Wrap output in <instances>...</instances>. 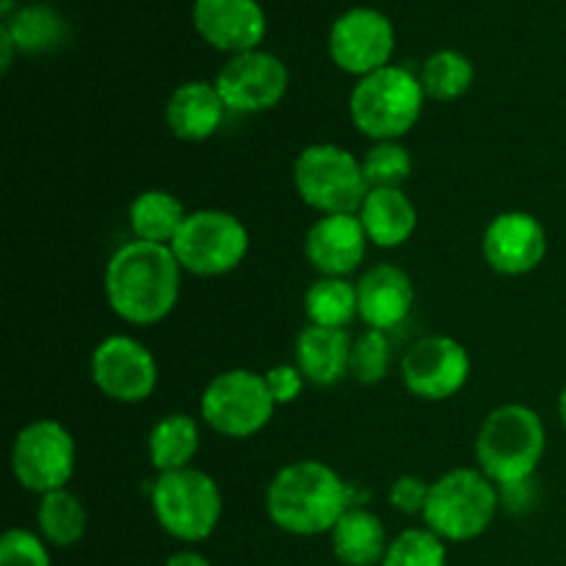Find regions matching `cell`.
<instances>
[{
	"instance_id": "cell-1",
	"label": "cell",
	"mask_w": 566,
	"mask_h": 566,
	"mask_svg": "<svg viewBox=\"0 0 566 566\" xmlns=\"http://www.w3.org/2000/svg\"><path fill=\"white\" fill-rule=\"evenodd\" d=\"M182 274L175 252L160 243L127 241L108 258L103 293L111 313L130 326H155L175 313L182 293Z\"/></svg>"
},
{
	"instance_id": "cell-2",
	"label": "cell",
	"mask_w": 566,
	"mask_h": 566,
	"mask_svg": "<svg viewBox=\"0 0 566 566\" xmlns=\"http://www.w3.org/2000/svg\"><path fill=\"white\" fill-rule=\"evenodd\" d=\"M352 506V490L343 475L321 459L285 464L265 486V514L291 536L332 534Z\"/></svg>"
},
{
	"instance_id": "cell-3",
	"label": "cell",
	"mask_w": 566,
	"mask_h": 566,
	"mask_svg": "<svg viewBox=\"0 0 566 566\" xmlns=\"http://www.w3.org/2000/svg\"><path fill=\"white\" fill-rule=\"evenodd\" d=\"M473 451L475 468L501 490L528 484L547 451L545 420L525 403H503L479 426Z\"/></svg>"
},
{
	"instance_id": "cell-4",
	"label": "cell",
	"mask_w": 566,
	"mask_h": 566,
	"mask_svg": "<svg viewBox=\"0 0 566 566\" xmlns=\"http://www.w3.org/2000/svg\"><path fill=\"white\" fill-rule=\"evenodd\" d=\"M426 99L420 77L407 66L390 64L354 83L348 114L370 142H401L423 116Z\"/></svg>"
},
{
	"instance_id": "cell-5",
	"label": "cell",
	"mask_w": 566,
	"mask_h": 566,
	"mask_svg": "<svg viewBox=\"0 0 566 566\" xmlns=\"http://www.w3.org/2000/svg\"><path fill=\"white\" fill-rule=\"evenodd\" d=\"M501 503V486L479 468H453L431 481L423 525L448 545H462L490 531Z\"/></svg>"
},
{
	"instance_id": "cell-6",
	"label": "cell",
	"mask_w": 566,
	"mask_h": 566,
	"mask_svg": "<svg viewBox=\"0 0 566 566\" xmlns=\"http://www.w3.org/2000/svg\"><path fill=\"white\" fill-rule=\"evenodd\" d=\"M293 188L298 199L318 216L357 213L370 186L363 158L340 144H310L293 160Z\"/></svg>"
},
{
	"instance_id": "cell-7",
	"label": "cell",
	"mask_w": 566,
	"mask_h": 566,
	"mask_svg": "<svg viewBox=\"0 0 566 566\" xmlns=\"http://www.w3.org/2000/svg\"><path fill=\"white\" fill-rule=\"evenodd\" d=\"M149 503L160 528L182 545L210 539L224 514L219 484L213 475L197 468L160 473L153 484Z\"/></svg>"
},
{
	"instance_id": "cell-8",
	"label": "cell",
	"mask_w": 566,
	"mask_h": 566,
	"mask_svg": "<svg viewBox=\"0 0 566 566\" xmlns=\"http://www.w3.org/2000/svg\"><path fill=\"white\" fill-rule=\"evenodd\" d=\"M249 247H252V238L235 213L221 208H202L188 210L169 249L186 274L213 280V276H227L241 269Z\"/></svg>"
},
{
	"instance_id": "cell-9",
	"label": "cell",
	"mask_w": 566,
	"mask_h": 566,
	"mask_svg": "<svg viewBox=\"0 0 566 566\" xmlns=\"http://www.w3.org/2000/svg\"><path fill=\"white\" fill-rule=\"evenodd\" d=\"M276 401L263 374L230 368L216 374L199 398V418L227 440H249L274 420Z\"/></svg>"
},
{
	"instance_id": "cell-10",
	"label": "cell",
	"mask_w": 566,
	"mask_h": 566,
	"mask_svg": "<svg viewBox=\"0 0 566 566\" xmlns=\"http://www.w3.org/2000/svg\"><path fill=\"white\" fill-rule=\"evenodd\" d=\"M11 475L33 495L66 490L77 468V446L61 420L39 418L22 426L11 442Z\"/></svg>"
},
{
	"instance_id": "cell-11",
	"label": "cell",
	"mask_w": 566,
	"mask_h": 566,
	"mask_svg": "<svg viewBox=\"0 0 566 566\" xmlns=\"http://www.w3.org/2000/svg\"><path fill=\"white\" fill-rule=\"evenodd\" d=\"M88 376L108 401L144 403L158 390L160 368L155 354L133 335H108L88 357Z\"/></svg>"
},
{
	"instance_id": "cell-12",
	"label": "cell",
	"mask_w": 566,
	"mask_h": 566,
	"mask_svg": "<svg viewBox=\"0 0 566 566\" xmlns=\"http://www.w3.org/2000/svg\"><path fill=\"white\" fill-rule=\"evenodd\" d=\"M473 359L451 335H426L401 357V381L420 401H448L468 387Z\"/></svg>"
},
{
	"instance_id": "cell-13",
	"label": "cell",
	"mask_w": 566,
	"mask_h": 566,
	"mask_svg": "<svg viewBox=\"0 0 566 566\" xmlns=\"http://www.w3.org/2000/svg\"><path fill=\"white\" fill-rule=\"evenodd\" d=\"M213 83L232 114H263L285 99L291 72L280 55L258 48L230 55Z\"/></svg>"
},
{
	"instance_id": "cell-14",
	"label": "cell",
	"mask_w": 566,
	"mask_h": 566,
	"mask_svg": "<svg viewBox=\"0 0 566 566\" xmlns=\"http://www.w3.org/2000/svg\"><path fill=\"white\" fill-rule=\"evenodd\" d=\"M392 50H396V28L385 11L354 6L332 22V61L348 75H357V81L381 66H390Z\"/></svg>"
},
{
	"instance_id": "cell-15",
	"label": "cell",
	"mask_w": 566,
	"mask_h": 566,
	"mask_svg": "<svg viewBox=\"0 0 566 566\" xmlns=\"http://www.w3.org/2000/svg\"><path fill=\"white\" fill-rule=\"evenodd\" d=\"M547 230L528 210H503L481 235V254L501 276H525L547 258Z\"/></svg>"
},
{
	"instance_id": "cell-16",
	"label": "cell",
	"mask_w": 566,
	"mask_h": 566,
	"mask_svg": "<svg viewBox=\"0 0 566 566\" xmlns=\"http://www.w3.org/2000/svg\"><path fill=\"white\" fill-rule=\"evenodd\" d=\"M191 20L210 48L230 55L258 50L269 28L258 0H193Z\"/></svg>"
},
{
	"instance_id": "cell-17",
	"label": "cell",
	"mask_w": 566,
	"mask_h": 566,
	"mask_svg": "<svg viewBox=\"0 0 566 566\" xmlns=\"http://www.w3.org/2000/svg\"><path fill=\"white\" fill-rule=\"evenodd\" d=\"M368 235L357 213L318 216L304 235V258L321 276H352L368 254Z\"/></svg>"
},
{
	"instance_id": "cell-18",
	"label": "cell",
	"mask_w": 566,
	"mask_h": 566,
	"mask_svg": "<svg viewBox=\"0 0 566 566\" xmlns=\"http://www.w3.org/2000/svg\"><path fill=\"white\" fill-rule=\"evenodd\" d=\"M359 321L365 329L392 332L415 307V282L401 265L376 263L357 280Z\"/></svg>"
},
{
	"instance_id": "cell-19",
	"label": "cell",
	"mask_w": 566,
	"mask_h": 566,
	"mask_svg": "<svg viewBox=\"0 0 566 566\" xmlns=\"http://www.w3.org/2000/svg\"><path fill=\"white\" fill-rule=\"evenodd\" d=\"M230 108L221 99L216 83L186 81L166 99V127L175 138L199 144L213 138L224 125Z\"/></svg>"
},
{
	"instance_id": "cell-20",
	"label": "cell",
	"mask_w": 566,
	"mask_h": 566,
	"mask_svg": "<svg viewBox=\"0 0 566 566\" xmlns=\"http://www.w3.org/2000/svg\"><path fill=\"white\" fill-rule=\"evenodd\" d=\"M352 348L354 337L348 329H326V326L307 324L296 337L298 370L307 385L335 387L352 374Z\"/></svg>"
},
{
	"instance_id": "cell-21",
	"label": "cell",
	"mask_w": 566,
	"mask_h": 566,
	"mask_svg": "<svg viewBox=\"0 0 566 566\" xmlns=\"http://www.w3.org/2000/svg\"><path fill=\"white\" fill-rule=\"evenodd\" d=\"M370 247L398 249L415 235L420 224L418 205L403 188H370L357 210Z\"/></svg>"
},
{
	"instance_id": "cell-22",
	"label": "cell",
	"mask_w": 566,
	"mask_h": 566,
	"mask_svg": "<svg viewBox=\"0 0 566 566\" xmlns=\"http://www.w3.org/2000/svg\"><path fill=\"white\" fill-rule=\"evenodd\" d=\"M329 545L343 566H381L390 539L379 514L354 503L332 528Z\"/></svg>"
},
{
	"instance_id": "cell-23",
	"label": "cell",
	"mask_w": 566,
	"mask_h": 566,
	"mask_svg": "<svg viewBox=\"0 0 566 566\" xmlns=\"http://www.w3.org/2000/svg\"><path fill=\"white\" fill-rule=\"evenodd\" d=\"M0 28L11 36L17 53L25 55L55 53L70 39V22L50 3H28L11 9Z\"/></svg>"
},
{
	"instance_id": "cell-24",
	"label": "cell",
	"mask_w": 566,
	"mask_h": 566,
	"mask_svg": "<svg viewBox=\"0 0 566 566\" xmlns=\"http://www.w3.org/2000/svg\"><path fill=\"white\" fill-rule=\"evenodd\" d=\"M199 448H202V429H199V420L188 412L164 415L149 429L147 457L158 475L193 468Z\"/></svg>"
},
{
	"instance_id": "cell-25",
	"label": "cell",
	"mask_w": 566,
	"mask_h": 566,
	"mask_svg": "<svg viewBox=\"0 0 566 566\" xmlns=\"http://www.w3.org/2000/svg\"><path fill=\"white\" fill-rule=\"evenodd\" d=\"M186 205L166 188H147L127 208V224L136 241L171 247L186 221Z\"/></svg>"
},
{
	"instance_id": "cell-26",
	"label": "cell",
	"mask_w": 566,
	"mask_h": 566,
	"mask_svg": "<svg viewBox=\"0 0 566 566\" xmlns=\"http://www.w3.org/2000/svg\"><path fill=\"white\" fill-rule=\"evenodd\" d=\"M88 531V512L75 492L66 490L48 492L36 503V534L50 547H75Z\"/></svg>"
},
{
	"instance_id": "cell-27",
	"label": "cell",
	"mask_w": 566,
	"mask_h": 566,
	"mask_svg": "<svg viewBox=\"0 0 566 566\" xmlns=\"http://www.w3.org/2000/svg\"><path fill=\"white\" fill-rule=\"evenodd\" d=\"M307 324L326 329H348L359 318L357 282L346 276H318L304 293Z\"/></svg>"
},
{
	"instance_id": "cell-28",
	"label": "cell",
	"mask_w": 566,
	"mask_h": 566,
	"mask_svg": "<svg viewBox=\"0 0 566 566\" xmlns=\"http://www.w3.org/2000/svg\"><path fill=\"white\" fill-rule=\"evenodd\" d=\"M418 77L423 83L426 97L437 99V103H453V99L464 97L473 88L475 66L462 50L442 48L434 50L420 64Z\"/></svg>"
},
{
	"instance_id": "cell-29",
	"label": "cell",
	"mask_w": 566,
	"mask_h": 566,
	"mask_svg": "<svg viewBox=\"0 0 566 566\" xmlns=\"http://www.w3.org/2000/svg\"><path fill=\"white\" fill-rule=\"evenodd\" d=\"M381 566H448V542L426 525L407 528L392 536Z\"/></svg>"
},
{
	"instance_id": "cell-30",
	"label": "cell",
	"mask_w": 566,
	"mask_h": 566,
	"mask_svg": "<svg viewBox=\"0 0 566 566\" xmlns=\"http://www.w3.org/2000/svg\"><path fill=\"white\" fill-rule=\"evenodd\" d=\"M363 171L370 188H403L412 175V153L403 142H374L363 155Z\"/></svg>"
},
{
	"instance_id": "cell-31",
	"label": "cell",
	"mask_w": 566,
	"mask_h": 566,
	"mask_svg": "<svg viewBox=\"0 0 566 566\" xmlns=\"http://www.w3.org/2000/svg\"><path fill=\"white\" fill-rule=\"evenodd\" d=\"M392 368V343L390 332L365 329L354 337L352 348V374L354 381L365 387L381 385Z\"/></svg>"
},
{
	"instance_id": "cell-32",
	"label": "cell",
	"mask_w": 566,
	"mask_h": 566,
	"mask_svg": "<svg viewBox=\"0 0 566 566\" xmlns=\"http://www.w3.org/2000/svg\"><path fill=\"white\" fill-rule=\"evenodd\" d=\"M0 566H53L50 545L25 528H9L0 536Z\"/></svg>"
},
{
	"instance_id": "cell-33",
	"label": "cell",
	"mask_w": 566,
	"mask_h": 566,
	"mask_svg": "<svg viewBox=\"0 0 566 566\" xmlns=\"http://www.w3.org/2000/svg\"><path fill=\"white\" fill-rule=\"evenodd\" d=\"M429 490H431L429 481H423L420 475L403 473L390 484V490H387V501H390V506L396 509V512L407 514V517H423L426 501H429Z\"/></svg>"
},
{
	"instance_id": "cell-34",
	"label": "cell",
	"mask_w": 566,
	"mask_h": 566,
	"mask_svg": "<svg viewBox=\"0 0 566 566\" xmlns=\"http://www.w3.org/2000/svg\"><path fill=\"white\" fill-rule=\"evenodd\" d=\"M263 376L265 381H269V390L271 396H274L276 407H287V403L298 401V396H302L304 387H307V379H304V374L298 370L296 363L271 365Z\"/></svg>"
},
{
	"instance_id": "cell-35",
	"label": "cell",
	"mask_w": 566,
	"mask_h": 566,
	"mask_svg": "<svg viewBox=\"0 0 566 566\" xmlns=\"http://www.w3.org/2000/svg\"><path fill=\"white\" fill-rule=\"evenodd\" d=\"M164 566H213V564H210L208 558H205L199 551H191V547H186V551L171 553V556L166 558Z\"/></svg>"
},
{
	"instance_id": "cell-36",
	"label": "cell",
	"mask_w": 566,
	"mask_h": 566,
	"mask_svg": "<svg viewBox=\"0 0 566 566\" xmlns=\"http://www.w3.org/2000/svg\"><path fill=\"white\" fill-rule=\"evenodd\" d=\"M558 418H562V426L566 431V385L562 387V392H558Z\"/></svg>"
},
{
	"instance_id": "cell-37",
	"label": "cell",
	"mask_w": 566,
	"mask_h": 566,
	"mask_svg": "<svg viewBox=\"0 0 566 566\" xmlns=\"http://www.w3.org/2000/svg\"><path fill=\"white\" fill-rule=\"evenodd\" d=\"M11 11V0H3V17Z\"/></svg>"
}]
</instances>
